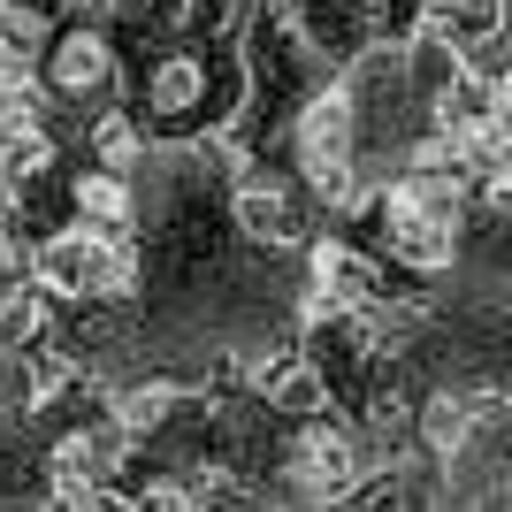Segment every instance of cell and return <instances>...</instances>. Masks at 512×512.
Instances as JSON below:
<instances>
[{"mask_svg": "<svg viewBox=\"0 0 512 512\" xmlns=\"http://www.w3.org/2000/svg\"><path fill=\"white\" fill-rule=\"evenodd\" d=\"M360 107L352 92H314L299 107V169L329 207H352L360 199Z\"/></svg>", "mask_w": 512, "mask_h": 512, "instance_id": "1", "label": "cell"}, {"mask_svg": "<svg viewBox=\"0 0 512 512\" xmlns=\"http://www.w3.org/2000/svg\"><path fill=\"white\" fill-rule=\"evenodd\" d=\"M39 329H46V291H8L0 299V360H16L23 344H39Z\"/></svg>", "mask_w": 512, "mask_h": 512, "instance_id": "12", "label": "cell"}, {"mask_svg": "<svg viewBox=\"0 0 512 512\" xmlns=\"http://www.w3.org/2000/svg\"><path fill=\"white\" fill-rule=\"evenodd\" d=\"M161 421H169V390H161V383L123 390V398H115V428H123V436H153Z\"/></svg>", "mask_w": 512, "mask_h": 512, "instance_id": "14", "label": "cell"}, {"mask_svg": "<svg viewBox=\"0 0 512 512\" xmlns=\"http://www.w3.org/2000/svg\"><path fill=\"white\" fill-rule=\"evenodd\" d=\"M314 291L352 314V306H383V276H375V260L352 253V245H314Z\"/></svg>", "mask_w": 512, "mask_h": 512, "instance_id": "10", "label": "cell"}, {"mask_svg": "<svg viewBox=\"0 0 512 512\" xmlns=\"http://www.w3.org/2000/svg\"><path fill=\"white\" fill-rule=\"evenodd\" d=\"M46 85L62 92V100L77 107H100L107 92H115V46L100 39V31H69V39H54V54H46Z\"/></svg>", "mask_w": 512, "mask_h": 512, "instance_id": "5", "label": "cell"}, {"mask_svg": "<svg viewBox=\"0 0 512 512\" xmlns=\"http://www.w3.org/2000/svg\"><path fill=\"white\" fill-rule=\"evenodd\" d=\"M482 123H505V85H497V69H451L444 92H436V130L451 138H467Z\"/></svg>", "mask_w": 512, "mask_h": 512, "instance_id": "7", "label": "cell"}, {"mask_svg": "<svg viewBox=\"0 0 512 512\" xmlns=\"http://www.w3.org/2000/svg\"><path fill=\"white\" fill-rule=\"evenodd\" d=\"M253 383H260V398H268L276 413H299V421L329 406V375H321L314 360H299V352H268Z\"/></svg>", "mask_w": 512, "mask_h": 512, "instance_id": "9", "label": "cell"}, {"mask_svg": "<svg viewBox=\"0 0 512 512\" xmlns=\"http://www.w3.org/2000/svg\"><path fill=\"white\" fill-rule=\"evenodd\" d=\"M39 16H46V8L0 0V62H31V54H39Z\"/></svg>", "mask_w": 512, "mask_h": 512, "instance_id": "13", "label": "cell"}, {"mask_svg": "<svg viewBox=\"0 0 512 512\" xmlns=\"http://www.w3.org/2000/svg\"><path fill=\"white\" fill-rule=\"evenodd\" d=\"M69 207H77V222L85 230H130V192H123V169H92L77 176V192H69Z\"/></svg>", "mask_w": 512, "mask_h": 512, "instance_id": "11", "label": "cell"}, {"mask_svg": "<svg viewBox=\"0 0 512 512\" xmlns=\"http://www.w3.org/2000/svg\"><path fill=\"white\" fill-rule=\"evenodd\" d=\"M207 100H214L207 54H169V62L146 77V123H161V130L199 123V115H207Z\"/></svg>", "mask_w": 512, "mask_h": 512, "instance_id": "4", "label": "cell"}, {"mask_svg": "<svg viewBox=\"0 0 512 512\" xmlns=\"http://www.w3.org/2000/svg\"><path fill=\"white\" fill-rule=\"evenodd\" d=\"M237 230L253 237V245H299L306 237V214H299V199H291V184H276V176H245L237 184Z\"/></svg>", "mask_w": 512, "mask_h": 512, "instance_id": "6", "label": "cell"}, {"mask_svg": "<svg viewBox=\"0 0 512 512\" xmlns=\"http://www.w3.org/2000/svg\"><path fill=\"white\" fill-rule=\"evenodd\" d=\"M291 482L306 497H352L360 490V436L321 421V413H306L299 444H291Z\"/></svg>", "mask_w": 512, "mask_h": 512, "instance_id": "3", "label": "cell"}, {"mask_svg": "<svg viewBox=\"0 0 512 512\" xmlns=\"http://www.w3.org/2000/svg\"><path fill=\"white\" fill-rule=\"evenodd\" d=\"M92 153H100L107 169H130V161L146 153V138H138L130 115H100V123H92Z\"/></svg>", "mask_w": 512, "mask_h": 512, "instance_id": "15", "label": "cell"}, {"mask_svg": "<svg viewBox=\"0 0 512 512\" xmlns=\"http://www.w3.org/2000/svg\"><path fill=\"white\" fill-rule=\"evenodd\" d=\"M46 161H54V138H46L39 107H0V184L23 192L46 176Z\"/></svg>", "mask_w": 512, "mask_h": 512, "instance_id": "8", "label": "cell"}, {"mask_svg": "<svg viewBox=\"0 0 512 512\" xmlns=\"http://www.w3.org/2000/svg\"><path fill=\"white\" fill-rule=\"evenodd\" d=\"M31 276H39V291H54V299H107L115 283L130 276V260H123V245L107 230H54L31 253Z\"/></svg>", "mask_w": 512, "mask_h": 512, "instance_id": "2", "label": "cell"}]
</instances>
